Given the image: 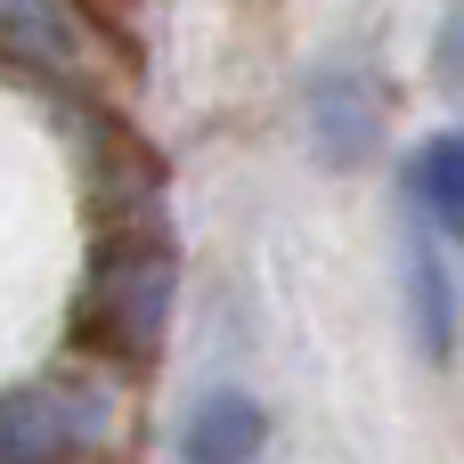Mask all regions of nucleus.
Instances as JSON below:
<instances>
[{
	"label": "nucleus",
	"mask_w": 464,
	"mask_h": 464,
	"mask_svg": "<svg viewBox=\"0 0 464 464\" xmlns=\"http://www.w3.org/2000/svg\"><path fill=\"white\" fill-rule=\"evenodd\" d=\"M106 424H114L106 383L33 375V383L0 392V464H82V457H98Z\"/></svg>",
	"instance_id": "f257e3e1"
},
{
	"label": "nucleus",
	"mask_w": 464,
	"mask_h": 464,
	"mask_svg": "<svg viewBox=\"0 0 464 464\" xmlns=\"http://www.w3.org/2000/svg\"><path fill=\"white\" fill-rule=\"evenodd\" d=\"M302 130L326 171H359L383 139V82L359 57H318L302 73Z\"/></svg>",
	"instance_id": "f03ea898"
},
{
	"label": "nucleus",
	"mask_w": 464,
	"mask_h": 464,
	"mask_svg": "<svg viewBox=\"0 0 464 464\" xmlns=\"http://www.w3.org/2000/svg\"><path fill=\"white\" fill-rule=\"evenodd\" d=\"M269 449V416L253 392L212 383L188 416H179V464H253Z\"/></svg>",
	"instance_id": "7ed1b4c3"
},
{
	"label": "nucleus",
	"mask_w": 464,
	"mask_h": 464,
	"mask_svg": "<svg viewBox=\"0 0 464 464\" xmlns=\"http://www.w3.org/2000/svg\"><path fill=\"white\" fill-rule=\"evenodd\" d=\"M400 285H408V343H416V359L440 367V359L457 351V285H449V269H440L424 220L400 237Z\"/></svg>",
	"instance_id": "20e7f679"
},
{
	"label": "nucleus",
	"mask_w": 464,
	"mask_h": 464,
	"mask_svg": "<svg viewBox=\"0 0 464 464\" xmlns=\"http://www.w3.org/2000/svg\"><path fill=\"white\" fill-rule=\"evenodd\" d=\"M400 188H408V204H416L424 228H440V237H457V245H464V130H432V139H416Z\"/></svg>",
	"instance_id": "39448f33"
},
{
	"label": "nucleus",
	"mask_w": 464,
	"mask_h": 464,
	"mask_svg": "<svg viewBox=\"0 0 464 464\" xmlns=\"http://www.w3.org/2000/svg\"><path fill=\"white\" fill-rule=\"evenodd\" d=\"M0 33L24 41V49H41V57H73V41H82L65 0H0Z\"/></svg>",
	"instance_id": "423d86ee"
},
{
	"label": "nucleus",
	"mask_w": 464,
	"mask_h": 464,
	"mask_svg": "<svg viewBox=\"0 0 464 464\" xmlns=\"http://www.w3.org/2000/svg\"><path fill=\"white\" fill-rule=\"evenodd\" d=\"M432 82L464 106V0H449V16L432 24Z\"/></svg>",
	"instance_id": "0eeeda50"
}]
</instances>
